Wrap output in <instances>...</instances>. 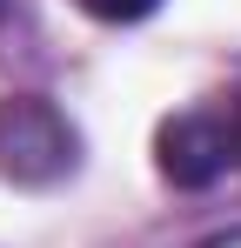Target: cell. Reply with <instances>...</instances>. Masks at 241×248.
<instances>
[{
	"label": "cell",
	"mask_w": 241,
	"mask_h": 248,
	"mask_svg": "<svg viewBox=\"0 0 241 248\" xmlns=\"http://www.w3.org/2000/svg\"><path fill=\"white\" fill-rule=\"evenodd\" d=\"M80 168V127L47 94H0V181L54 188Z\"/></svg>",
	"instance_id": "cell-1"
},
{
	"label": "cell",
	"mask_w": 241,
	"mask_h": 248,
	"mask_svg": "<svg viewBox=\"0 0 241 248\" xmlns=\"http://www.w3.org/2000/svg\"><path fill=\"white\" fill-rule=\"evenodd\" d=\"M235 161V141H228V121L221 108H188V114H167L154 134V168L167 188H214Z\"/></svg>",
	"instance_id": "cell-2"
},
{
	"label": "cell",
	"mask_w": 241,
	"mask_h": 248,
	"mask_svg": "<svg viewBox=\"0 0 241 248\" xmlns=\"http://www.w3.org/2000/svg\"><path fill=\"white\" fill-rule=\"evenodd\" d=\"M80 7H87L94 20H114V27H127V20H148L161 0H80Z\"/></svg>",
	"instance_id": "cell-3"
},
{
	"label": "cell",
	"mask_w": 241,
	"mask_h": 248,
	"mask_svg": "<svg viewBox=\"0 0 241 248\" xmlns=\"http://www.w3.org/2000/svg\"><path fill=\"white\" fill-rule=\"evenodd\" d=\"M221 121H228V141H235V161H241V94L221 108Z\"/></svg>",
	"instance_id": "cell-4"
},
{
	"label": "cell",
	"mask_w": 241,
	"mask_h": 248,
	"mask_svg": "<svg viewBox=\"0 0 241 248\" xmlns=\"http://www.w3.org/2000/svg\"><path fill=\"white\" fill-rule=\"evenodd\" d=\"M201 248H241V228H228V235H208Z\"/></svg>",
	"instance_id": "cell-5"
},
{
	"label": "cell",
	"mask_w": 241,
	"mask_h": 248,
	"mask_svg": "<svg viewBox=\"0 0 241 248\" xmlns=\"http://www.w3.org/2000/svg\"><path fill=\"white\" fill-rule=\"evenodd\" d=\"M7 7H14V0H0V14H7Z\"/></svg>",
	"instance_id": "cell-6"
}]
</instances>
